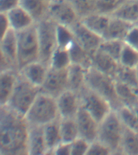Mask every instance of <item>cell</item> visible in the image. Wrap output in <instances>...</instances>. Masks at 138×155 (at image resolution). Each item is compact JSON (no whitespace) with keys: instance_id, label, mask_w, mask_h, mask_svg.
Masks as SVG:
<instances>
[{"instance_id":"19","label":"cell","mask_w":138,"mask_h":155,"mask_svg":"<svg viewBox=\"0 0 138 155\" xmlns=\"http://www.w3.org/2000/svg\"><path fill=\"white\" fill-rule=\"evenodd\" d=\"M92 66L100 72L111 75L115 78L116 70L118 69L119 61L111 58L100 49L92 53Z\"/></svg>"},{"instance_id":"40","label":"cell","mask_w":138,"mask_h":155,"mask_svg":"<svg viewBox=\"0 0 138 155\" xmlns=\"http://www.w3.org/2000/svg\"><path fill=\"white\" fill-rule=\"evenodd\" d=\"M124 43L138 50V23L134 24L128 31Z\"/></svg>"},{"instance_id":"36","label":"cell","mask_w":138,"mask_h":155,"mask_svg":"<svg viewBox=\"0 0 138 155\" xmlns=\"http://www.w3.org/2000/svg\"><path fill=\"white\" fill-rule=\"evenodd\" d=\"M80 19L96 12L98 0H70Z\"/></svg>"},{"instance_id":"9","label":"cell","mask_w":138,"mask_h":155,"mask_svg":"<svg viewBox=\"0 0 138 155\" xmlns=\"http://www.w3.org/2000/svg\"><path fill=\"white\" fill-rule=\"evenodd\" d=\"M1 52V69L0 71L9 70H19L17 63L18 55V39L17 31L10 29L0 40Z\"/></svg>"},{"instance_id":"24","label":"cell","mask_w":138,"mask_h":155,"mask_svg":"<svg viewBox=\"0 0 138 155\" xmlns=\"http://www.w3.org/2000/svg\"><path fill=\"white\" fill-rule=\"evenodd\" d=\"M44 128V135L46 146L48 149L47 154H53V150L61 142L60 130V118L47 124Z\"/></svg>"},{"instance_id":"18","label":"cell","mask_w":138,"mask_h":155,"mask_svg":"<svg viewBox=\"0 0 138 155\" xmlns=\"http://www.w3.org/2000/svg\"><path fill=\"white\" fill-rule=\"evenodd\" d=\"M11 28L15 31H20L28 28L36 24L33 17L22 6L15 7L7 13Z\"/></svg>"},{"instance_id":"44","label":"cell","mask_w":138,"mask_h":155,"mask_svg":"<svg viewBox=\"0 0 138 155\" xmlns=\"http://www.w3.org/2000/svg\"><path fill=\"white\" fill-rule=\"evenodd\" d=\"M134 109H135L136 111V113H137V115H138V106H136V107H134Z\"/></svg>"},{"instance_id":"23","label":"cell","mask_w":138,"mask_h":155,"mask_svg":"<svg viewBox=\"0 0 138 155\" xmlns=\"http://www.w3.org/2000/svg\"><path fill=\"white\" fill-rule=\"evenodd\" d=\"M50 2L51 0H21L20 6L24 7L37 23L48 17Z\"/></svg>"},{"instance_id":"1","label":"cell","mask_w":138,"mask_h":155,"mask_svg":"<svg viewBox=\"0 0 138 155\" xmlns=\"http://www.w3.org/2000/svg\"><path fill=\"white\" fill-rule=\"evenodd\" d=\"M29 124L24 115L0 106V154L28 155Z\"/></svg>"},{"instance_id":"17","label":"cell","mask_w":138,"mask_h":155,"mask_svg":"<svg viewBox=\"0 0 138 155\" xmlns=\"http://www.w3.org/2000/svg\"><path fill=\"white\" fill-rule=\"evenodd\" d=\"M19 71L9 70L1 71L0 74V106L7 105L14 91L19 78Z\"/></svg>"},{"instance_id":"30","label":"cell","mask_w":138,"mask_h":155,"mask_svg":"<svg viewBox=\"0 0 138 155\" xmlns=\"http://www.w3.org/2000/svg\"><path fill=\"white\" fill-rule=\"evenodd\" d=\"M60 130L61 141L63 142L71 143L79 137L75 118H60Z\"/></svg>"},{"instance_id":"16","label":"cell","mask_w":138,"mask_h":155,"mask_svg":"<svg viewBox=\"0 0 138 155\" xmlns=\"http://www.w3.org/2000/svg\"><path fill=\"white\" fill-rule=\"evenodd\" d=\"M43 126L29 125L28 137V155L47 154Z\"/></svg>"},{"instance_id":"34","label":"cell","mask_w":138,"mask_h":155,"mask_svg":"<svg viewBox=\"0 0 138 155\" xmlns=\"http://www.w3.org/2000/svg\"><path fill=\"white\" fill-rule=\"evenodd\" d=\"M119 63L126 67L137 69L138 67V50L124 43L121 52Z\"/></svg>"},{"instance_id":"11","label":"cell","mask_w":138,"mask_h":155,"mask_svg":"<svg viewBox=\"0 0 138 155\" xmlns=\"http://www.w3.org/2000/svg\"><path fill=\"white\" fill-rule=\"evenodd\" d=\"M68 89L67 70H58L49 67L41 91L52 96L58 97Z\"/></svg>"},{"instance_id":"35","label":"cell","mask_w":138,"mask_h":155,"mask_svg":"<svg viewBox=\"0 0 138 155\" xmlns=\"http://www.w3.org/2000/svg\"><path fill=\"white\" fill-rule=\"evenodd\" d=\"M75 41L74 35L71 27L57 24V41L58 47L69 48Z\"/></svg>"},{"instance_id":"32","label":"cell","mask_w":138,"mask_h":155,"mask_svg":"<svg viewBox=\"0 0 138 155\" xmlns=\"http://www.w3.org/2000/svg\"><path fill=\"white\" fill-rule=\"evenodd\" d=\"M124 127L138 132V115L133 107L122 106L116 111Z\"/></svg>"},{"instance_id":"6","label":"cell","mask_w":138,"mask_h":155,"mask_svg":"<svg viewBox=\"0 0 138 155\" xmlns=\"http://www.w3.org/2000/svg\"><path fill=\"white\" fill-rule=\"evenodd\" d=\"M17 63L19 71L24 66L38 61L40 58V46L36 24L25 30L17 31Z\"/></svg>"},{"instance_id":"7","label":"cell","mask_w":138,"mask_h":155,"mask_svg":"<svg viewBox=\"0 0 138 155\" xmlns=\"http://www.w3.org/2000/svg\"><path fill=\"white\" fill-rule=\"evenodd\" d=\"M36 25L40 46L39 60L48 65L53 52L58 48L57 24L49 17H46Z\"/></svg>"},{"instance_id":"14","label":"cell","mask_w":138,"mask_h":155,"mask_svg":"<svg viewBox=\"0 0 138 155\" xmlns=\"http://www.w3.org/2000/svg\"><path fill=\"white\" fill-rule=\"evenodd\" d=\"M75 120L77 122L79 137L90 142L96 140L98 138L99 122L94 116L81 107Z\"/></svg>"},{"instance_id":"8","label":"cell","mask_w":138,"mask_h":155,"mask_svg":"<svg viewBox=\"0 0 138 155\" xmlns=\"http://www.w3.org/2000/svg\"><path fill=\"white\" fill-rule=\"evenodd\" d=\"M81 107L100 122L113 109L105 98L86 85L78 93Z\"/></svg>"},{"instance_id":"26","label":"cell","mask_w":138,"mask_h":155,"mask_svg":"<svg viewBox=\"0 0 138 155\" xmlns=\"http://www.w3.org/2000/svg\"><path fill=\"white\" fill-rule=\"evenodd\" d=\"M70 58L73 64L82 65V67L89 69L92 66L91 53L86 50L77 41H74L69 47Z\"/></svg>"},{"instance_id":"5","label":"cell","mask_w":138,"mask_h":155,"mask_svg":"<svg viewBox=\"0 0 138 155\" xmlns=\"http://www.w3.org/2000/svg\"><path fill=\"white\" fill-rule=\"evenodd\" d=\"M123 128L116 111L112 110L99 122L97 139L105 144L111 150L112 154H120V148Z\"/></svg>"},{"instance_id":"31","label":"cell","mask_w":138,"mask_h":155,"mask_svg":"<svg viewBox=\"0 0 138 155\" xmlns=\"http://www.w3.org/2000/svg\"><path fill=\"white\" fill-rule=\"evenodd\" d=\"M71 64L69 49L58 47L51 57L48 66L58 70H67Z\"/></svg>"},{"instance_id":"22","label":"cell","mask_w":138,"mask_h":155,"mask_svg":"<svg viewBox=\"0 0 138 155\" xmlns=\"http://www.w3.org/2000/svg\"><path fill=\"white\" fill-rule=\"evenodd\" d=\"M80 19L90 30L104 38V34L106 32L109 22L111 19V15L96 12Z\"/></svg>"},{"instance_id":"27","label":"cell","mask_w":138,"mask_h":155,"mask_svg":"<svg viewBox=\"0 0 138 155\" xmlns=\"http://www.w3.org/2000/svg\"><path fill=\"white\" fill-rule=\"evenodd\" d=\"M116 92L122 106L133 108L138 106V90L116 81Z\"/></svg>"},{"instance_id":"41","label":"cell","mask_w":138,"mask_h":155,"mask_svg":"<svg viewBox=\"0 0 138 155\" xmlns=\"http://www.w3.org/2000/svg\"><path fill=\"white\" fill-rule=\"evenodd\" d=\"M21 0H0V12L7 13L20 6Z\"/></svg>"},{"instance_id":"4","label":"cell","mask_w":138,"mask_h":155,"mask_svg":"<svg viewBox=\"0 0 138 155\" xmlns=\"http://www.w3.org/2000/svg\"><path fill=\"white\" fill-rule=\"evenodd\" d=\"M41 91V87L31 83L19 73L14 91L5 106L25 116Z\"/></svg>"},{"instance_id":"47","label":"cell","mask_w":138,"mask_h":155,"mask_svg":"<svg viewBox=\"0 0 138 155\" xmlns=\"http://www.w3.org/2000/svg\"><path fill=\"white\" fill-rule=\"evenodd\" d=\"M136 24H137V23H136Z\"/></svg>"},{"instance_id":"20","label":"cell","mask_w":138,"mask_h":155,"mask_svg":"<svg viewBox=\"0 0 138 155\" xmlns=\"http://www.w3.org/2000/svg\"><path fill=\"white\" fill-rule=\"evenodd\" d=\"M133 24H134L126 21L124 19L111 15V19L106 32L104 34V39L120 40L124 41L128 31L130 30Z\"/></svg>"},{"instance_id":"33","label":"cell","mask_w":138,"mask_h":155,"mask_svg":"<svg viewBox=\"0 0 138 155\" xmlns=\"http://www.w3.org/2000/svg\"><path fill=\"white\" fill-rule=\"evenodd\" d=\"M124 45V41L120 40H111V39H103L99 49L102 50L111 58L118 61L120 57L121 52Z\"/></svg>"},{"instance_id":"29","label":"cell","mask_w":138,"mask_h":155,"mask_svg":"<svg viewBox=\"0 0 138 155\" xmlns=\"http://www.w3.org/2000/svg\"><path fill=\"white\" fill-rule=\"evenodd\" d=\"M115 79L117 82L129 86L138 90V70L137 69L129 68L121 65L119 63L118 69L115 74Z\"/></svg>"},{"instance_id":"42","label":"cell","mask_w":138,"mask_h":155,"mask_svg":"<svg viewBox=\"0 0 138 155\" xmlns=\"http://www.w3.org/2000/svg\"><path fill=\"white\" fill-rule=\"evenodd\" d=\"M53 154L71 155V143L61 142L53 150Z\"/></svg>"},{"instance_id":"43","label":"cell","mask_w":138,"mask_h":155,"mask_svg":"<svg viewBox=\"0 0 138 155\" xmlns=\"http://www.w3.org/2000/svg\"><path fill=\"white\" fill-rule=\"evenodd\" d=\"M1 14V26H2V33L1 36L4 35L7 31H9L11 29V25H10L9 19L7 17V13L4 12H0Z\"/></svg>"},{"instance_id":"12","label":"cell","mask_w":138,"mask_h":155,"mask_svg":"<svg viewBox=\"0 0 138 155\" xmlns=\"http://www.w3.org/2000/svg\"><path fill=\"white\" fill-rule=\"evenodd\" d=\"M71 28L74 35L75 41L86 50L92 54L99 49V45L104 38L86 26L81 21V19L74 24Z\"/></svg>"},{"instance_id":"13","label":"cell","mask_w":138,"mask_h":155,"mask_svg":"<svg viewBox=\"0 0 138 155\" xmlns=\"http://www.w3.org/2000/svg\"><path fill=\"white\" fill-rule=\"evenodd\" d=\"M56 99L60 118L70 119L77 116L81 108L79 94L77 92L67 89Z\"/></svg>"},{"instance_id":"21","label":"cell","mask_w":138,"mask_h":155,"mask_svg":"<svg viewBox=\"0 0 138 155\" xmlns=\"http://www.w3.org/2000/svg\"><path fill=\"white\" fill-rule=\"evenodd\" d=\"M87 69L77 64H71L67 69L68 89L79 93L86 86Z\"/></svg>"},{"instance_id":"15","label":"cell","mask_w":138,"mask_h":155,"mask_svg":"<svg viewBox=\"0 0 138 155\" xmlns=\"http://www.w3.org/2000/svg\"><path fill=\"white\" fill-rule=\"evenodd\" d=\"M48 70V65L38 60L24 66L19 70V73L31 83L41 87L45 80Z\"/></svg>"},{"instance_id":"38","label":"cell","mask_w":138,"mask_h":155,"mask_svg":"<svg viewBox=\"0 0 138 155\" xmlns=\"http://www.w3.org/2000/svg\"><path fill=\"white\" fill-rule=\"evenodd\" d=\"M90 141L78 137L71 142V155L87 154L90 147Z\"/></svg>"},{"instance_id":"46","label":"cell","mask_w":138,"mask_h":155,"mask_svg":"<svg viewBox=\"0 0 138 155\" xmlns=\"http://www.w3.org/2000/svg\"><path fill=\"white\" fill-rule=\"evenodd\" d=\"M137 69H138V67H137Z\"/></svg>"},{"instance_id":"3","label":"cell","mask_w":138,"mask_h":155,"mask_svg":"<svg viewBox=\"0 0 138 155\" xmlns=\"http://www.w3.org/2000/svg\"><path fill=\"white\" fill-rule=\"evenodd\" d=\"M86 85L105 98L113 110L117 111L122 107L117 95L116 81L114 77L90 67L87 71Z\"/></svg>"},{"instance_id":"39","label":"cell","mask_w":138,"mask_h":155,"mask_svg":"<svg viewBox=\"0 0 138 155\" xmlns=\"http://www.w3.org/2000/svg\"><path fill=\"white\" fill-rule=\"evenodd\" d=\"M87 154L108 155L112 154V152L105 144L96 139L90 143V147Z\"/></svg>"},{"instance_id":"2","label":"cell","mask_w":138,"mask_h":155,"mask_svg":"<svg viewBox=\"0 0 138 155\" xmlns=\"http://www.w3.org/2000/svg\"><path fill=\"white\" fill-rule=\"evenodd\" d=\"M29 125L44 126L60 118L57 99L41 91L25 115Z\"/></svg>"},{"instance_id":"28","label":"cell","mask_w":138,"mask_h":155,"mask_svg":"<svg viewBox=\"0 0 138 155\" xmlns=\"http://www.w3.org/2000/svg\"><path fill=\"white\" fill-rule=\"evenodd\" d=\"M132 24L138 23V0H126L111 15Z\"/></svg>"},{"instance_id":"10","label":"cell","mask_w":138,"mask_h":155,"mask_svg":"<svg viewBox=\"0 0 138 155\" xmlns=\"http://www.w3.org/2000/svg\"><path fill=\"white\" fill-rule=\"evenodd\" d=\"M48 17L57 24L72 27L80 20L70 0H51Z\"/></svg>"},{"instance_id":"45","label":"cell","mask_w":138,"mask_h":155,"mask_svg":"<svg viewBox=\"0 0 138 155\" xmlns=\"http://www.w3.org/2000/svg\"><path fill=\"white\" fill-rule=\"evenodd\" d=\"M137 70H138V69H137Z\"/></svg>"},{"instance_id":"37","label":"cell","mask_w":138,"mask_h":155,"mask_svg":"<svg viewBox=\"0 0 138 155\" xmlns=\"http://www.w3.org/2000/svg\"><path fill=\"white\" fill-rule=\"evenodd\" d=\"M126 0H98L96 12L111 15Z\"/></svg>"},{"instance_id":"25","label":"cell","mask_w":138,"mask_h":155,"mask_svg":"<svg viewBox=\"0 0 138 155\" xmlns=\"http://www.w3.org/2000/svg\"><path fill=\"white\" fill-rule=\"evenodd\" d=\"M120 153L127 155H138V132L127 127L123 128Z\"/></svg>"}]
</instances>
